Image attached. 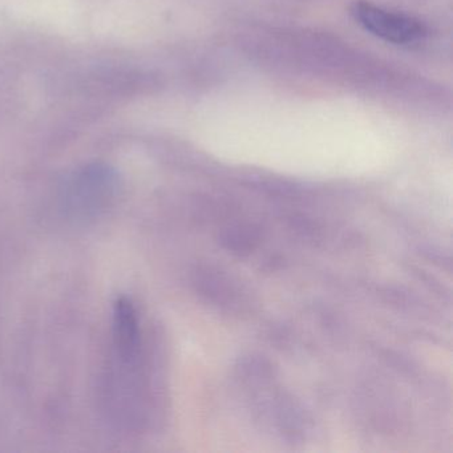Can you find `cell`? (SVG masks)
<instances>
[{"instance_id":"6da1fadb","label":"cell","mask_w":453,"mask_h":453,"mask_svg":"<svg viewBox=\"0 0 453 453\" xmlns=\"http://www.w3.org/2000/svg\"><path fill=\"white\" fill-rule=\"evenodd\" d=\"M355 20L365 30L394 44H412L426 35V28L415 18L388 12L367 2L352 7Z\"/></svg>"},{"instance_id":"7a4b0ae2","label":"cell","mask_w":453,"mask_h":453,"mask_svg":"<svg viewBox=\"0 0 453 453\" xmlns=\"http://www.w3.org/2000/svg\"><path fill=\"white\" fill-rule=\"evenodd\" d=\"M113 346L116 357L123 365H132L140 355L139 319L128 298H119L113 304Z\"/></svg>"}]
</instances>
